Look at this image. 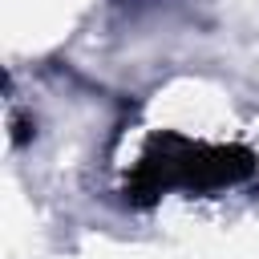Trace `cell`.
<instances>
[{
  "instance_id": "cell-1",
  "label": "cell",
  "mask_w": 259,
  "mask_h": 259,
  "mask_svg": "<svg viewBox=\"0 0 259 259\" xmlns=\"http://www.w3.org/2000/svg\"><path fill=\"white\" fill-rule=\"evenodd\" d=\"M251 174H255V154L247 146H206V142H190L178 134H158L138 158V170L125 194L130 202L150 206L166 190L206 194V190L235 186Z\"/></svg>"
}]
</instances>
